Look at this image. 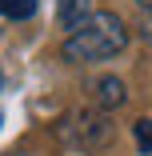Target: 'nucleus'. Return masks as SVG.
Wrapping results in <instances>:
<instances>
[{
	"mask_svg": "<svg viewBox=\"0 0 152 156\" xmlns=\"http://www.w3.org/2000/svg\"><path fill=\"white\" fill-rule=\"evenodd\" d=\"M128 48V24L116 12H92L84 24H76L60 44V56L68 64H100Z\"/></svg>",
	"mask_w": 152,
	"mask_h": 156,
	"instance_id": "nucleus-1",
	"label": "nucleus"
},
{
	"mask_svg": "<svg viewBox=\"0 0 152 156\" xmlns=\"http://www.w3.org/2000/svg\"><path fill=\"white\" fill-rule=\"evenodd\" d=\"M112 120H108V112L104 108H76V112H68L64 120H60V128H56V136L64 140L68 148H80V152H100V148H108L112 144Z\"/></svg>",
	"mask_w": 152,
	"mask_h": 156,
	"instance_id": "nucleus-2",
	"label": "nucleus"
},
{
	"mask_svg": "<svg viewBox=\"0 0 152 156\" xmlns=\"http://www.w3.org/2000/svg\"><path fill=\"white\" fill-rule=\"evenodd\" d=\"M88 92H92V104H96V108H104V112H112V108H120V104L128 100L124 80H120V76H112V72L92 76V80H88Z\"/></svg>",
	"mask_w": 152,
	"mask_h": 156,
	"instance_id": "nucleus-3",
	"label": "nucleus"
},
{
	"mask_svg": "<svg viewBox=\"0 0 152 156\" xmlns=\"http://www.w3.org/2000/svg\"><path fill=\"white\" fill-rule=\"evenodd\" d=\"M88 16H92V0H56V20H60V28H72L76 24H84Z\"/></svg>",
	"mask_w": 152,
	"mask_h": 156,
	"instance_id": "nucleus-4",
	"label": "nucleus"
},
{
	"mask_svg": "<svg viewBox=\"0 0 152 156\" xmlns=\"http://www.w3.org/2000/svg\"><path fill=\"white\" fill-rule=\"evenodd\" d=\"M0 16L4 20H32L36 16V0H0Z\"/></svg>",
	"mask_w": 152,
	"mask_h": 156,
	"instance_id": "nucleus-5",
	"label": "nucleus"
},
{
	"mask_svg": "<svg viewBox=\"0 0 152 156\" xmlns=\"http://www.w3.org/2000/svg\"><path fill=\"white\" fill-rule=\"evenodd\" d=\"M132 136H136V148L144 156H152V120H136L132 124Z\"/></svg>",
	"mask_w": 152,
	"mask_h": 156,
	"instance_id": "nucleus-6",
	"label": "nucleus"
},
{
	"mask_svg": "<svg viewBox=\"0 0 152 156\" xmlns=\"http://www.w3.org/2000/svg\"><path fill=\"white\" fill-rule=\"evenodd\" d=\"M136 4H140V8H144V12H148V8H152V0H136Z\"/></svg>",
	"mask_w": 152,
	"mask_h": 156,
	"instance_id": "nucleus-7",
	"label": "nucleus"
}]
</instances>
